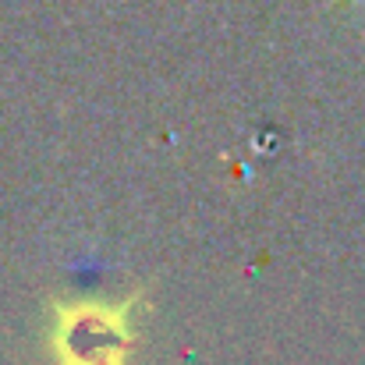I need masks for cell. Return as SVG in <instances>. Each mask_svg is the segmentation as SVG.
<instances>
[{
    "instance_id": "cell-1",
    "label": "cell",
    "mask_w": 365,
    "mask_h": 365,
    "mask_svg": "<svg viewBox=\"0 0 365 365\" xmlns=\"http://www.w3.org/2000/svg\"><path fill=\"white\" fill-rule=\"evenodd\" d=\"M135 298L124 302H57L50 351L57 365H128L135 348Z\"/></svg>"
}]
</instances>
